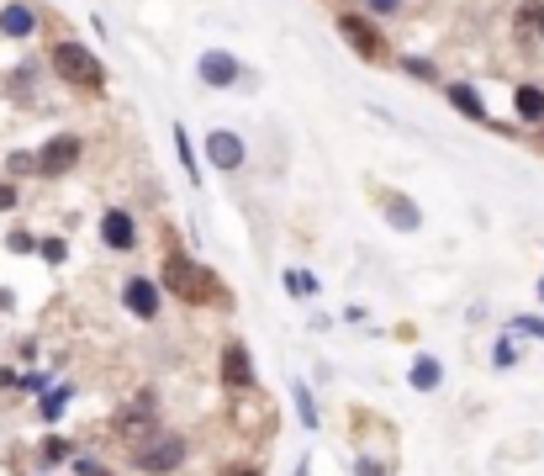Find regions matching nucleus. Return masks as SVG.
I'll return each instance as SVG.
<instances>
[{"mask_svg": "<svg viewBox=\"0 0 544 476\" xmlns=\"http://www.w3.org/2000/svg\"><path fill=\"white\" fill-rule=\"evenodd\" d=\"M508 328H513V334H523V339H539V344H544V318H539V313H518Z\"/></svg>", "mask_w": 544, "mask_h": 476, "instance_id": "22", "label": "nucleus"}, {"mask_svg": "<svg viewBox=\"0 0 544 476\" xmlns=\"http://www.w3.org/2000/svg\"><path fill=\"white\" fill-rule=\"evenodd\" d=\"M48 69H53V80H64L69 90H80V96H101L106 90V64L74 38L48 43Z\"/></svg>", "mask_w": 544, "mask_h": 476, "instance_id": "2", "label": "nucleus"}, {"mask_svg": "<svg viewBox=\"0 0 544 476\" xmlns=\"http://www.w3.org/2000/svg\"><path fill=\"white\" fill-rule=\"evenodd\" d=\"M196 75H201L206 90H233L238 75H243V64H238V53H228V48H201L196 53Z\"/></svg>", "mask_w": 544, "mask_h": 476, "instance_id": "6", "label": "nucleus"}, {"mask_svg": "<svg viewBox=\"0 0 544 476\" xmlns=\"http://www.w3.org/2000/svg\"><path fill=\"white\" fill-rule=\"evenodd\" d=\"M80 159H85V138H80V133H53L43 149L32 154V170L43 175V180H59V175H69Z\"/></svg>", "mask_w": 544, "mask_h": 476, "instance_id": "4", "label": "nucleus"}, {"mask_svg": "<svg viewBox=\"0 0 544 476\" xmlns=\"http://www.w3.org/2000/svg\"><path fill=\"white\" fill-rule=\"evenodd\" d=\"M64 254H69L64 238H43V260H48V265H64Z\"/></svg>", "mask_w": 544, "mask_h": 476, "instance_id": "27", "label": "nucleus"}, {"mask_svg": "<svg viewBox=\"0 0 544 476\" xmlns=\"http://www.w3.org/2000/svg\"><path fill=\"white\" fill-rule=\"evenodd\" d=\"M444 96H449V106L465 117V122H476V127H492V112H486V101H481V90L471 85V80H449L444 85Z\"/></svg>", "mask_w": 544, "mask_h": 476, "instance_id": "11", "label": "nucleus"}, {"mask_svg": "<svg viewBox=\"0 0 544 476\" xmlns=\"http://www.w3.org/2000/svg\"><path fill=\"white\" fill-rule=\"evenodd\" d=\"M175 154H180V170H185V180L191 186H201V164H196V149H191V133L175 122Z\"/></svg>", "mask_w": 544, "mask_h": 476, "instance_id": "18", "label": "nucleus"}, {"mask_svg": "<svg viewBox=\"0 0 544 476\" xmlns=\"http://www.w3.org/2000/svg\"><path fill=\"white\" fill-rule=\"evenodd\" d=\"M101 244L117 249V254H133V249H138V223H133V212H127V207H111V212L101 217Z\"/></svg>", "mask_w": 544, "mask_h": 476, "instance_id": "10", "label": "nucleus"}, {"mask_svg": "<svg viewBox=\"0 0 544 476\" xmlns=\"http://www.w3.org/2000/svg\"><path fill=\"white\" fill-rule=\"evenodd\" d=\"M37 27H43V16H37L27 0H6V6H0V38H37Z\"/></svg>", "mask_w": 544, "mask_h": 476, "instance_id": "12", "label": "nucleus"}, {"mask_svg": "<svg viewBox=\"0 0 544 476\" xmlns=\"http://www.w3.org/2000/svg\"><path fill=\"white\" fill-rule=\"evenodd\" d=\"M117 434H122V439H127V445H133V450H138V445H143V439H148V434H159V418H154V413H127V418H122V424H117Z\"/></svg>", "mask_w": 544, "mask_h": 476, "instance_id": "17", "label": "nucleus"}, {"mask_svg": "<svg viewBox=\"0 0 544 476\" xmlns=\"http://www.w3.org/2000/svg\"><path fill=\"white\" fill-rule=\"evenodd\" d=\"M492 365H502V371H508V365H518L513 339H497V344H492Z\"/></svg>", "mask_w": 544, "mask_h": 476, "instance_id": "24", "label": "nucleus"}, {"mask_svg": "<svg viewBox=\"0 0 544 476\" xmlns=\"http://www.w3.org/2000/svg\"><path fill=\"white\" fill-rule=\"evenodd\" d=\"M513 117H518L523 127H539V122H544V85H534V80L513 85Z\"/></svg>", "mask_w": 544, "mask_h": 476, "instance_id": "14", "label": "nucleus"}, {"mask_svg": "<svg viewBox=\"0 0 544 476\" xmlns=\"http://www.w3.org/2000/svg\"><path fill=\"white\" fill-rule=\"evenodd\" d=\"M80 476H111V471H101V466H90V471H80Z\"/></svg>", "mask_w": 544, "mask_h": 476, "instance_id": "31", "label": "nucleus"}, {"mask_svg": "<svg viewBox=\"0 0 544 476\" xmlns=\"http://www.w3.org/2000/svg\"><path fill=\"white\" fill-rule=\"evenodd\" d=\"M333 32L344 38V48L354 53V59H365V64H391V38L381 32V22H375L370 11L344 6L339 16H333Z\"/></svg>", "mask_w": 544, "mask_h": 476, "instance_id": "3", "label": "nucleus"}, {"mask_svg": "<svg viewBox=\"0 0 544 476\" xmlns=\"http://www.w3.org/2000/svg\"><path fill=\"white\" fill-rule=\"evenodd\" d=\"M539 143H544V122H539Z\"/></svg>", "mask_w": 544, "mask_h": 476, "instance_id": "33", "label": "nucleus"}, {"mask_svg": "<svg viewBox=\"0 0 544 476\" xmlns=\"http://www.w3.org/2000/svg\"><path fill=\"white\" fill-rule=\"evenodd\" d=\"M534 291H539V302H544V276H539V286H534Z\"/></svg>", "mask_w": 544, "mask_h": 476, "instance_id": "32", "label": "nucleus"}, {"mask_svg": "<svg viewBox=\"0 0 544 476\" xmlns=\"http://www.w3.org/2000/svg\"><path fill=\"white\" fill-rule=\"evenodd\" d=\"M16 201H22V196H16V186H0V212H11Z\"/></svg>", "mask_w": 544, "mask_h": 476, "instance_id": "29", "label": "nucleus"}, {"mask_svg": "<svg viewBox=\"0 0 544 476\" xmlns=\"http://www.w3.org/2000/svg\"><path fill=\"white\" fill-rule=\"evenodd\" d=\"M159 286L170 291V297H180L185 307H206V302H228V291H222V281L206 270L201 260H191L185 249H170L159 265Z\"/></svg>", "mask_w": 544, "mask_h": 476, "instance_id": "1", "label": "nucleus"}, {"mask_svg": "<svg viewBox=\"0 0 544 476\" xmlns=\"http://www.w3.org/2000/svg\"><path fill=\"white\" fill-rule=\"evenodd\" d=\"M402 75H412L418 85H439V69H434V59H423V53H407V59H402Z\"/></svg>", "mask_w": 544, "mask_h": 476, "instance_id": "20", "label": "nucleus"}, {"mask_svg": "<svg viewBox=\"0 0 544 476\" xmlns=\"http://www.w3.org/2000/svg\"><path fill=\"white\" fill-rule=\"evenodd\" d=\"M381 217H386V223L397 228V233H418V228H423L418 201H407V196H397V191H391V196H381Z\"/></svg>", "mask_w": 544, "mask_h": 476, "instance_id": "13", "label": "nucleus"}, {"mask_svg": "<svg viewBox=\"0 0 544 476\" xmlns=\"http://www.w3.org/2000/svg\"><path fill=\"white\" fill-rule=\"evenodd\" d=\"M280 281H286V291H291V297H317V276H312V270H286V276H280Z\"/></svg>", "mask_w": 544, "mask_h": 476, "instance_id": "21", "label": "nucleus"}, {"mask_svg": "<svg viewBox=\"0 0 544 476\" xmlns=\"http://www.w3.org/2000/svg\"><path fill=\"white\" fill-rule=\"evenodd\" d=\"M513 32H518V38H539L544 43V0H518Z\"/></svg>", "mask_w": 544, "mask_h": 476, "instance_id": "15", "label": "nucleus"}, {"mask_svg": "<svg viewBox=\"0 0 544 476\" xmlns=\"http://www.w3.org/2000/svg\"><path fill=\"white\" fill-rule=\"evenodd\" d=\"M122 307L133 313L138 323H159V307H164V286L148 281V276H133L122 281Z\"/></svg>", "mask_w": 544, "mask_h": 476, "instance_id": "9", "label": "nucleus"}, {"mask_svg": "<svg viewBox=\"0 0 544 476\" xmlns=\"http://www.w3.org/2000/svg\"><path fill=\"white\" fill-rule=\"evenodd\" d=\"M354 476H391V466L375 461V455H360V461H354Z\"/></svg>", "mask_w": 544, "mask_h": 476, "instance_id": "26", "label": "nucleus"}, {"mask_svg": "<svg viewBox=\"0 0 544 476\" xmlns=\"http://www.w3.org/2000/svg\"><path fill=\"white\" fill-rule=\"evenodd\" d=\"M64 402H69V387H59V392H48V397H43V418H48V424L64 413Z\"/></svg>", "mask_w": 544, "mask_h": 476, "instance_id": "25", "label": "nucleus"}, {"mask_svg": "<svg viewBox=\"0 0 544 476\" xmlns=\"http://www.w3.org/2000/svg\"><path fill=\"white\" fill-rule=\"evenodd\" d=\"M407 381H412V392H439L444 365L434 355H418V360H412V371H407Z\"/></svg>", "mask_w": 544, "mask_h": 476, "instance_id": "16", "label": "nucleus"}, {"mask_svg": "<svg viewBox=\"0 0 544 476\" xmlns=\"http://www.w3.org/2000/svg\"><path fill=\"white\" fill-rule=\"evenodd\" d=\"M217 371H222V387L228 392H254V355H249V344L243 339H228L222 344V360H217Z\"/></svg>", "mask_w": 544, "mask_h": 476, "instance_id": "7", "label": "nucleus"}, {"mask_svg": "<svg viewBox=\"0 0 544 476\" xmlns=\"http://www.w3.org/2000/svg\"><path fill=\"white\" fill-rule=\"evenodd\" d=\"M222 476H265V471H259V466H228Z\"/></svg>", "mask_w": 544, "mask_h": 476, "instance_id": "30", "label": "nucleus"}, {"mask_svg": "<svg viewBox=\"0 0 544 476\" xmlns=\"http://www.w3.org/2000/svg\"><path fill=\"white\" fill-rule=\"evenodd\" d=\"M64 455H69L64 439H43V461H64Z\"/></svg>", "mask_w": 544, "mask_h": 476, "instance_id": "28", "label": "nucleus"}, {"mask_svg": "<svg viewBox=\"0 0 544 476\" xmlns=\"http://www.w3.org/2000/svg\"><path fill=\"white\" fill-rule=\"evenodd\" d=\"M138 471H148V476H170V471H180L185 466V439L180 434H154V439H143L138 445Z\"/></svg>", "mask_w": 544, "mask_h": 476, "instance_id": "5", "label": "nucleus"}, {"mask_svg": "<svg viewBox=\"0 0 544 476\" xmlns=\"http://www.w3.org/2000/svg\"><path fill=\"white\" fill-rule=\"evenodd\" d=\"M360 11H370L375 22H381V16H402V11H407V0H365Z\"/></svg>", "mask_w": 544, "mask_h": 476, "instance_id": "23", "label": "nucleus"}, {"mask_svg": "<svg viewBox=\"0 0 544 476\" xmlns=\"http://www.w3.org/2000/svg\"><path fill=\"white\" fill-rule=\"evenodd\" d=\"M206 159H212V170L233 175V170H243V159H249V143H243V133H233V127H212V133H206Z\"/></svg>", "mask_w": 544, "mask_h": 476, "instance_id": "8", "label": "nucleus"}, {"mask_svg": "<svg viewBox=\"0 0 544 476\" xmlns=\"http://www.w3.org/2000/svg\"><path fill=\"white\" fill-rule=\"evenodd\" d=\"M291 397H296V418H302L307 429L323 424V418H317V402H312V387H307V381H291Z\"/></svg>", "mask_w": 544, "mask_h": 476, "instance_id": "19", "label": "nucleus"}]
</instances>
